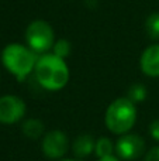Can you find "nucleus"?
<instances>
[{
    "label": "nucleus",
    "mask_w": 159,
    "mask_h": 161,
    "mask_svg": "<svg viewBox=\"0 0 159 161\" xmlns=\"http://www.w3.org/2000/svg\"><path fill=\"white\" fill-rule=\"evenodd\" d=\"M113 151H114V146H113V142L109 137H100L99 140H96L95 153L99 158L113 156Z\"/></svg>",
    "instance_id": "11"
},
{
    "label": "nucleus",
    "mask_w": 159,
    "mask_h": 161,
    "mask_svg": "<svg viewBox=\"0 0 159 161\" xmlns=\"http://www.w3.org/2000/svg\"><path fill=\"white\" fill-rule=\"evenodd\" d=\"M59 161H78V160H68V158H64V160H59Z\"/></svg>",
    "instance_id": "18"
},
{
    "label": "nucleus",
    "mask_w": 159,
    "mask_h": 161,
    "mask_svg": "<svg viewBox=\"0 0 159 161\" xmlns=\"http://www.w3.org/2000/svg\"><path fill=\"white\" fill-rule=\"evenodd\" d=\"M21 130L25 137L31 140H37L44 134V123L39 119H28L23 123Z\"/></svg>",
    "instance_id": "10"
},
{
    "label": "nucleus",
    "mask_w": 159,
    "mask_h": 161,
    "mask_svg": "<svg viewBox=\"0 0 159 161\" xmlns=\"http://www.w3.org/2000/svg\"><path fill=\"white\" fill-rule=\"evenodd\" d=\"M68 147H69V140L66 134L61 130H51L42 137V153L51 160L62 158L66 154Z\"/></svg>",
    "instance_id": "6"
},
{
    "label": "nucleus",
    "mask_w": 159,
    "mask_h": 161,
    "mask_svg": "<svg viewBox=\"0 0 159 161\" xmlns=\"http://www.w3.org/2000/svg\"><path fill=\"white\" fill-rule=\"evenodd\" d=\"M34 75L35 80L44 89L55 92L68 85L70 72L65 59L56 57L55 54H44L37 59Z\"/></svg>",
    "instance_id": "1"
},
{
    "label": "nucleus",
    "mask_w": 159,
    "mask_h": 161,
    "mask_svg": "<svg viewBox=\"0 0 159 161\" xmlns=\"http://www.w3.org/2000/svg\"><path fill=\"white\" fill-rule=\"evenodd\" d=\"M25 41L35 54H47L55 44L54 28L45 20H34L25 30Z\"/></svg>",
    "instance_id": "4"
},
{
    "label": "nucleus",
    "mask_w": 159,
    "mask_h": 161,
    "mask_svg": "<svg viewBox=\"0 0 159 161\" xmlns=\"http://www.w3.org/2000/svg\"><path fill=\"white\" fill-rule=\"evenodd\" d=\"M127 97L130 100H132L134 103L142 102L146 97V88L144 85H141V83H135L128 89V96Z\"/></svg>",
    "instance_id": "14"
},
{
    "label": "nucleus",
    "mask_w": 159,
    "mask_h": 161,
    "mask_svg": "<svg viewBox=\"0 0 159 161\" xmlns=\"http://www.w3.org/2000/svg\"><path fill=\"white\" fill-rule=\"evenodd\" d=\"M140 67L144 75L149 78L159 76V44L149 45L140 58Z\"/></svg>",
    "instance_id": "8"
},
{
    "label": "nucleus",
    "mask_w": 159,
    "mask_h": 161,
    "mask_svg": "<svg viewBox=\"0 0 159 161\" xmlns=\"http://www.w3.org/2000/svg\"><path fill=\"white\" fill-rule=\"evenodd\" d=\"M25 102L18 96L6 95L0 97V123L14 125L20 122L25 114Z\"/></svg>",
    "instance_id": "5"
},
{
    "label": "nucleus",
    "mask_w": 159,
    "mask_h": 161,
    "mask_svg": "<svg viewBox=\"0 0 159 161\" xmlns=\"http://www.w3.org/2000/svg\"><path fill=\"white\" fill-rule=\"evenodd\" d=\"M145 30L148 33L149 38H159V13H151L145 21Z\"/></svg>",
    "instance_id": "12"
},
{
    "label": "nucleus",
    "mask_w": 159,
    "mask_h": 161,
    "mask_svg": "<svg viewBox=\"0 0 159 161\" xmlns=\"http://www.w3.org/2000/svg\"><path fill=\"white\" fill-rule=\"evenodd\" d=\"M149 134H151V137L154 140L159 142V119H155L149 125Z\"/></svg>",
    "instance_id": "16"
},
{
    "label": "nucleus",
    "mask_w": 159,
    "mask_h": 161,
    "mask_svg": "<svg viewBox=\"0 0 159 161\" xmlns=\"http://www.w3.org/2000/svg\"><path fill=\"white\" fill-rule=\"evenodd\" d=\"M144 140L138 134H123L117 140L114 146V150L117 153L118 158L124 161H131L135 158H140L144 153Z\"/></svg>",
    "instance_id": "7"
},
{
    "label": "nucleus",
    "mask_w": 159,
    "mask_h": 161,
    "mask_svg": "<svg viewBox=\"0 0 159 161\" xmlns=\"http://www.w3.org/2000/svg\"><path fill=\"white\" fill-rule=\"evenodd\" d=\"M137 122V108L128 97H117L109 105L104 114L106 127L113 134H127Z\"/></svg>",
    "instance_id": "3"
},
{
    "label": "nucleus",
    "mask_w": 159,
    "mask_h": 161,
    "mask_svg": "<svg viewBox=\"0 0 159 161\" xmlns=\"http://www.w3.org/2000/svg\"><path fill=\"white\" fill-rule=\"evenodd\" d=\"M144 161H159V146L149 148L144 157Z\"/></svg>",
    "instance_id": "15"
},
{
    "label": "nucleus",
    "mask_w": 159,
    "mask_h": 161,
    "mask_svg": "<svg viewBox=\"0 0 159 161\" xmlns=\"http://www.w3.org/2000/svg\"><path fill=\"white\" fill-rule=\"evenodd\" d=\"M99 161H121L120 158L114 156H109V157H103V158H99Z\"/></svg>",
    "instance_id": "17"
},
{
    "label": "nucleus",
    "mask_w": 159,
    "mask_h": 161,
    "mask_svg": "<svg viewBox=\"0 0 159 161\" xmlns=\"http://www.w3.org/2000/svg\"><path fill=\"white\" fill-rule=\"evenodd\" d=\"M95 146H96V140L90 134H80L73 142L72 151L76 157L85 158V157L90 156L95 151Z\"/></svg>",
    "instance_id": "9"
},
{
    "label": "nucleus",
    "mask_w": 159,
    "mask_h": 161,
    "mask_svg": "<svg viewBox=\"0 0 159 161\" xmlns=\"http://www.w3.org/2000/svg\"><path fill=\"white\" fill-rule=\"evenodd\" d=\"M37 59L35 53L30 47L18 42H11L2 51L3 65L11 75L16 76L17 80H24L31 72H34Z\"/></svg>",
    "instance_id": "2"
},
{
    "label": "nucleus",
    "mask_w": 159,
    "mask_h": 161,
    "mask_svg": "<svg viewBox=\"0 0 159 161\" xmlns=\"http://www.w3.org/2000/svg\"><path fill=\"white\" fill-rule=\"evenodd\" d=\"M70 51H72L70 42L65 38L56 40L55 44H54V47H52V54H55L56 57H59V58H62V59H65L66 57H69Z\"/></svg>",
    "instance_id": "13"
}]
</instances>
